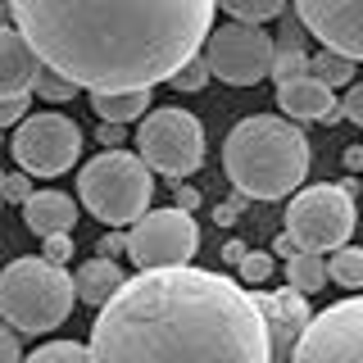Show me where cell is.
Segmentation results:
<instances>
[{"mask_svg": "<svg viewBox=\"0 0 363 363\" xmlns=\"http://www.w3.org/2000/svg\"><path fill=\"white\" fill-rule=\"evenodd\" d=\"M272 255H264V250H250V255L241 259V281L245 286H259V281H268L272 277Z\"/></svg>", "mask_w": 363, "mask_h": 363, "instance_id": "4316f807", "label": "cell"}, {"mask_svg": "<svg viewBox=\"0 0 363 363\" xmlns=\"http://www.w3.org/2000/svg\"><path fill=\"white\" fill-rule=\"evenodd\" d=\"M250 255V245L245 241H227L223 245V264H232V268H241V259Z\"/></svg>", "mask_w": 363, "mask_h": 363, "instance_id": "8d00e7d4", "label": "cell"}, {"mask_svg": "<svg viewBox=\"0 0 363 363\" xmlns=\"http://www.w3.org/2000/svg\"><path fill=\"white\" fill-rule=\"evenodd\" d=\"M291 363H363V295L327 304L295 340Z\"/></svg>", "mask_w": 363, "mask_h": 363, "instance_id": "8fae6325", "label": "cell"}, {"mask_svg": "<svg viewBox=\"0 0 363 363\" xmlns=\"http://www.w3.org/2000/svg\"><path fill=\"white\" fill-rule=\"evenodd\" d=\"M41 55L23 32L9 23L0 28V96H28L37 86V73H41Z\"/></svg>", "mask_w": 363, "mask_h": 363, "instance_id": "9a60e30c", "label": "cell"}, {"mask_svg": "<svg viewBox=\"0 0 363 363\" xmlns=\"http://www.w3.org/2000/svg\"><path fill=\"white\" fill-rule=\"evenodd\" d=\"M309 73H313V77H323L327 86H354L359 60H350V55H340V50H327V45H323V50L313 55Z\"/></svg>", "mask_w": 363, "mask_h": 363, "instance_id": "ffe728a7", "label": "cell"}, {"mask_svg": "<svg viewBox=\"0 0 363 363\" xmlns=\"http://www.w3.org/2000/svg\"><path fill=\"white\" fill-rule=\"evenodd\" d=\"M359 213H354V191L345 182H318V186H300L286 204V232L295 236L300 250H340L354 232Z\"/></svg>", "mask_w": 363, "mask_h": 363, "instance_id": "8992f818", "label": "cell"}, {"mask_svg": "<svg viewBox=\"0 0 363 363\" xmlns=\"http://www.w3.org/2000/svg\"><path fill=\"white\" fill-rule=\"evenodd\" d=\"M241 204H245V196L236 191V200H232V204H218V209H213V223H218V227H232L236 218H241Z\"/></svg>", "mask_w": 363, "mask_h": 363, "instance_id": "e575fe53", "label": "cell"}, {"mask_svg": "<svg viewBox=\"0 0 363 363\" xmlns=\"http://www.w3.org/2000/svg\"><path fill=\"white\" fill-rule=\"evenodd\" d=\"M286 281H291L295 291H304V295L323 291L327 281H332V272H327V259L318 255V250H295V255L286 259Z\"/></svg>", "mask_w": 363, "mask_h": 363, "instance_id": "d6986e66", "label": "cell"}, {"mask_svg": "<svg viewBox=\"0 0 363 363\" xmlns=\"http://www.w3.org/2000/svg\"><path fill=\"white\" fill-rule=\"evenodd\" d=\"M77 277V300L91 304V309H100V304H109L113 295L123 291V268H118V259H109V255H96V259H86L82 268L73 272Z\"/></svg>", "mask_w": 363, "mask_h": 363, "instance_id": "e0dca14e", "label": "cell"}, {"mask_svg": "<svg viewBox=\"0 0 363 363\" xmlns=\"http://www.w3.org/2000/svg\"><path fill=\"white\" fill-rule=\"evenodd\" d=\"M218 0H9L14 28L41 64L86 91L173 82L213 32Z\"/></svg>", "mask_w": 363, "mask_h": 363, "instance_id": "7a4b0ae2", "label": "cell"}, {"mask_svg": "<svg viewBox=\"0 0 363 363\" xmlns=\"http://www.w3.org/2000/svg\"><path fill=\"white\" fill-rule=\"evenodd\" d=\"M155 168L141 159V150H105L91 164H82L77 173V200L91 218H100L105 227H132L136 218L150 213L155 196Z\"/></svg>", "mask_w": 363, "mask_h": 363, "instance_id": "5b68a950", "label": "cell"}, {"mask_svg": "<svg viewBox=\"0 0 363 363\" xmlns=\"http://www.w3.org/2000/svg\"><path fill=\"white\" fill-rule=\"evenodd\" d=\"M23 223L37 236H55V232H73L77 223V204L64 196V191H37L28 204H23Z\"/></svg>", "mask_w": 363, "mask_h": 363, "instance_id": "2e32d148", "label": "cell"}, {"mask_svg": "<svg viewBox=\"0 0 363 363\" xmlns=\"http://www.w3.org/2000/svg\"><path fill=\"white\" fill-rule=\"evenodd\" d=\"M136 150L141 159L164 177H191L200 173L204 164V123L196 118L191 109H177V105H164V109H150L136 128Z\"/></svg>", "mask_w": 363, "mask_h": 363, "instance_id": "52a82bcc", "label": "cell"}, {"mask_svg": "<svg viewBox=\"0 0 363 363\" xmlns=\"http://www.w3.org/2000/svg\"><path fill=\"white\" fill-rule=\"evenodd\" d=\"M304 37H309V28H304V23H300V14H295V18H281L277 45H304Z\"/></svg>", "mask_w": 363, "mask_h": 363, "instance_id": "1f68e13d", "label": "cell"}, {"mask_svg": "<svg viewBox=\"0 0 363 363\" xmlns=\"http://www.w3.org/2000/svg\"><path fill=\"white\" fill-rule=\"evenodd\" d=\"M218 5L241 23H268V18H281L286 0H218Z\"/></svg>", "mask_w": 363, "mask_h": 363, "instance_id": "cb8c5ba5", "label": "cell"}, {"mask_svg": "<svg viewBox=\"0 0 363 363\" xmlns=\"http://www.w3.org/2000/svg\"><path fill=\"white\" fill-rule=\"evenodd\" d=\"M91 109H96L100 123H132L145 118L155 105H150V86H141V91H91Z\"/></svg>", "mask_w": 363, "mask_h": 363, "instance_id": "ac0fdd59", "label": "cell"}, {"mask_svg": "<svg viewBox=\"0 0 363 363\" xmlns=\"http://www.w3.org/2000/svg\"><path fill=\"white\" fill-rule=\"evenodd\" d=\"M332 91L336 86H327L323 77L304 73V77H295V82L277 86V109L291 113V118H300V123H336V118H345V109H340V100Z\"/></svg>", "mask_w": 363, "mask_h": 363, "instance_id": "5bb4252c", "label": "cell"}, {"mask_svg": "<svg viewBox=\"0 0 363 363\" xmlns=\"http://www.w3.org/2000/svg\"><path fill=\"white\" fill-rule=\"evenodd\" d=\"M0 191H5V200H9V204H18V209H23V204H28L32 196H37V186H32V173H28V168H18V173H9V177H5V186H0Z\"/></svg>", "mask_w": 363, "mask_h": 363, "instance_id": "83f0119b", "label": "cell"}, {"mask_svg": "<svg viewBox=\"0 0 363 363\" xmlns=\"http://www.w3.org/2000/svg\"><path fill=\"white\" fill-rule=\"evenodd\" d=\"M96 141H100V145H123V123H100Z\"/></svg>", "mask_w": 363, "mask_h": 363, "instance_id": "d590c367", "label": "cell"}, {"mask_svg": "<svg viewBox=\"0 0 363 363\" xmlns=\"http://www.w3.org/2000/svg\"><path fill=\"white\" fill-rule=\"evenodd\" d=\"M96 363H277L255 291L191 264L141 268L96 309Z\"/></svg>", "mask_w": 363, "mask_h": 363, "instance_id": "6da1fadb", "label": "cell"}, {"mask_svg": "<svg viewBox=\"0 0 363 363\" xmlns=\"http://www.w3.org/2000/svg\"><path fill=\"white\" fill-rule=\"evenodd\" d=\"M32 96H41L45 105H68V100L77 96V82H73L68 73H60V68L45 64L41 73H37V86H32Z\"/></svg>", "mask_w": 363, "mask_h": 363, "instance_id": "603a6c76", "label": "cell"}, {"mask_svg": "<svg viewBox=\"0 0 363 363\" xmlns=\"http://www.w3.org/2000/svg\"><path fill=\"white\" fill-rule=\"evenodd\" d=\"M28 100H32V91L28 96H0V123H5V128H18V123L28 118Z\"/></svg>", "mask_w": 363, "mask_h": 363, "instance_id": "f546056e", "label": "cell"}, {"mask_svg": "<svg viewBox=\"0 0 363 363\" xmlns=\"http://www.w3.org/2000/svg\"><path fill=\"white\" fill-rule=\"evenodd\" d=\"M309 136L291 113H250L223 141V173L245 200H286L309 177Z\"/></svg>", "mask_w": 363, "mask_h": 363, "instance_id": "3957f363", "label": "cell"}, {"mask_svg": "<svg viewBox=\"0 0 363 363\" xmlns=\"http://www.w3.org/2000/svg\"><path fill=\"white\" fill-rule=\"evenodd\" d=\"M200 250V227L191 218V209H150L145 218L128 227V255L136 268H177L191 264V255Z\"/></svg>", "mask_w": 363, "mask_h": 363, "instance_id": "30bf717a", "label": "cell"}, {"mask_svg": "<svg viewBox=\"0 0 363 363\" xmlns=\"http://www.w3.org/2000/svg\"><path fill=\"white\" fill-rule=\"evenodd\" d=\"M204 60H209L213 77L227 86H259L264 77H272L277 64V41L268 37L259 23H223L209 32L204 41Z\"/></svg>", "mask_w": 363, "mask_h": 363, "instance_id": "ba28073f", "label": "cell"}, {"mask_svg": "<svg viewBox=\"0 0 363 363\" xmlns=\"http://www.w3.org/2000/svg\"><path fill=\"white\" fill-rule=\"evenodd\" d=\"M9 150H14L18 168H28L32 177H60L77 164V155H82V128H77L68 113H55V109L28 113L14 128Z\"/></svg>", "mask_w": 363, "mask_h": 363, "instance_id": "9c48e42d", "label": "cell"}, {"mask_svg": "<svg viewBox=\"0 0 363 363\" xmlns=\"http://www.w3.org/2000/svg\"><path fill=\"white\" fill-rule=\"evenodd\" d=\"M255 300H259V309H264V323H268V336H272V359L291 363L295 340H300L304 327L313 323L304 291H295L286 281V291H255Z\"/></svg>", "mask_w": 363, "mask_h": 363, "instance_id": "4fadbf2b", "label": "cell"}, {"mask_svg": "<svg viewBox=\"0 0 363 363\" xmlns=\"http://www.w3.org/2000/svg\"><path fill=\"white\" fill-rule=\"evenodd\" d=\"M96 255H109V259L128 255V236H118V232H105V236H100V245H96Z\"/></svg>", "mask_w": 363, "mask_h": 363, "instance_id": "836d02e7", "label": "cell"}, {"mask_svg": "<svg viewBox=\"0 0 363 363\" xmlns=\"http://www.w3.org/2000/svg\"><path fill=\"white\" fill-rule=\"evenodd\" d=\"M23 363H96V354H91V340L86 345L82 340H45Z\"/></svg>", "mask_w": 363, "mask_h": 363, "instance_id": "7402d4cb", "label": "cell"}, {"mask_svg": "<svg viewBox=\"0 0 363 363\" xmlns=\"http://www.w3.org/2000/svg\"><path fill=\"white\" fill-rule=\"evenodd\" d=\"M340 109H345V118L354 123V128H363V82L345 86V100H340Z\"/></svg>", "mask_w": 363, "mask_h": 363, "instance_id": "4dcf8cb0", "label": "cell"}, {"mask_svg": "<svg viewBox=\"0 0 363 363\" xmlns=\"http://www.w3.org/2000/svg\"><path fill=\"white\" fill-rule=\"evenodd\" d=\"M77 300V277H68L50 259H14L0 272V313L23 336H45L64 327Z\"/></svg>", "mask_w": 363, "mask_h": 363, "instance_id": "277c9868", "label": "cell"}, {"mask_svg": "<svg viewBox=\"0 0 363 363\" xmlns=\"http://www.w3.org/2000/svg\"><path fill=\"white\" fill-rule=\"evenodd\" d=\"M209 77H213V68H209V60H204V55H196V60H186L177 68V77L168 86L173 91H182V96H196V91H204L209 86Z\"/></svg>", "mask_w": 363, "mask_h": 363, "instance_id": "484cf974", "label": "cell"}, {"mask_svg": "<svg viewBox=\"0 0 363 363\" xmlns=\"http://www.w3.org/2000/svg\"><path fill=\"white\" fill-rule=\"evenodd\" d=\"M23 332L14 323H5V332H0V340H5V363H23V340H18Z\"/></svg>", "mask_w": 363, "mask_h": 363, "instance_id": "d6a6232c", "label": "cell"}, {"mask_svg": "<svg viewBox=\"0 0 363 363\" xmlns=\"http://www.w3.org/2000/svg\"><path fill=\"white\" fill-rule=\"evenodd\" d=\"M327 272H332L336 286L359 291V286H363V245H340V250H332V259H327Z\"/></svg>", "mask_w": 363, "mask_h": 363, "instance_id": "44dd1931", "label": "cell"}, {"mask_svg": "<svg viewBox=\"0 0 363 363\" xmlns=\"http://www.w3.org/2000/svg\"><path fill=\"white\" fill-rule=\"evenodd\" d=\"M313 64V55H304V45H277V64H272V77L281 82H295V77H304Z\"/></svg>", "mask_w": 363, "mask_h": 363, "instance_id": "d4e9b609", "label": "cell"}, {"mask_svg": "<svg viewBox=\"0 0 363 363\" xmlns=\"http://www.w3.org/2000/svg\"><path fill=\"white\" fill-rule=\"evenodd\" d=\"M173 200L182 204V209H196V204H200V191H196V186H182V182H177V191H173Z\"/></svg>", "mask_w": 363, "mask_h": 363, "instance_id": "74e56055", "label": "cell"}, {"mask_svg": "<svg viewBox=\"0 0 363 363\" xmlns=\"http://www.w3.org/2000/svg\"><path fill=\"white\" fill-rule=\"evenodd\" d=\"M295 14L327 50L363 64V0H295Z\"/></svg>", "mask_w": 363, "mask_h": 363, "instance_id": "7c38bea8", "label": "cell"}, {"mask_svg": "<svg viewBox=\"0 0 363 363\" xmlns=\"http://www.w3.org/2000/svg\"><path fill=\"white\" fill-rule=\"evenodd\" d=\"M295 250H300V245H295V236H291V232H281L277 241H272V255H286V259H291Z\"/></svg>", "mask_w": 363, "mask_h": 363, "instance_id": "f35d334b", "label": "cell"}, {"mask_svg": "<svg viewBox=\"0 0 363 363\" xmlns=\"http://www.w3.org/2000/svg\"><path fill=\"white\" fill-rule=\"evenodd\" d=\"M45 241V259H50V264H68V259H73V232H55V236H41Z\"/></svg>", "mask_w": 363, "mask_h": 363, "instance_id": "f1b7e54d", "label": "cell"}, {"mask_svg": "<svg viewBox=\"0 0 363 363\" xmlns=\"http://www.w3.org/2000/svg\"><path fill=\"white\" fill-rule=\"evenodd\" d=\"M345 168H350V173L363 168V145H350V150H345Z\"/></svg>", "mask_w": 363, "mask_h": 363, "instance_id": "ab89813d", "label": "cell"}]
</instances>
